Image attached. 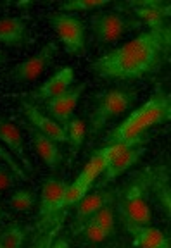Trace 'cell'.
I'll return each instance as SVG.
<instances>
[{"label": "cell", "mask_w": 171, "mask_h": 248, "mask_svg": "<svg viewBox=\"0 0 171 248\" xmlns=\"http://www.w3.org/2000/svg\"><path fill=\"white\" fill-rule=\"evenodd\" d=\"M170 48V30L159 28L137 36L116 50L97 59L90 69L102 78L133 79L152 73Z\"/></svg>", "instance_id": "1"}, {"label": "cell", "mask_w": 171, "mask_h": 248, "mask_svg": "<svg viewBox=\"0 0 171 248\" xmlns=\"http://www.w3.org/2000/svg\"><path fill=\"white\" fill-rule=\"evenodd\" d=\"M171 117V100L164 93H157L145 102L142 107H138L135 112L130 114L120 126L109 133L105 138V147L107 145H116L126 140L138 138V136L145 135L151 126L154 124L164 123Z\"/></svg>", "instance_id": "2"}, {"label": "cell", "mask_w": 171, "mask_h": 248, "mask_svg": "<svg viewBox=\"0 0 171 248\" xmlns=\"http://www.w3.org/2000/svg\"><path fill=\"white\" fill-rule=\"evenodd\" d=\"M137 93L133 90H111L95 98V108H93L90 123L86 126L88 138L93 140L95 135L105 126L109 119L123 114L130 105L135 102Z\"/></svg>", "instance_id": "3"}, {"label": "cell", "mask_w": 171, "mask_h": 248, "mask_svg": "<svg viewBox=\"0 0 171 248\" xmlns=\"http://www.w3.org/2000/svg\"><path fill=\"white\" fill-rule=\"evenodd\" d=\"M149 141L147 135H142L138 138L126 140L116 145H107L109 148V160L107 166L104 169V178H102L99 188L105 186L107 183H111L113 179H116L120 174H123L124 170L132 167L137 160L145 154L144 145Z\"/></svg>", "instance_id": "4"}, {"label": "cell", "mask_w": 171, "mask_h": 248, "mask_svg": "<svg viewBox=\"0 0 171 248\" xmlns=\"http://www.w3.org/2000/svg\"><path fill=\"white\" fill-rule=\"evenodd\" d=\"M145 193H147L145 183L137 181L121 197L120 217L128 231L135 228H144V226H149V222H151L152 216L147 200H145Z\"/></svg>", "instance_id": "5"}, {"label": "cell", "mask_w": 171, "mask_h": 248, "mask_svg": "<svg viewBox=\"0 0 171 248\" xmlns=\"http://www.w3.org/2000/svg\"><path fill=\"white\" fill-rule=\"evenodd\" d=\"M137 21L126 19L118 12H97L92 16V31L101 45H111L123 36L124 31L138 26Z\"/></svg>", "instance_id": "6"}, {"label": "cell", "mask_w": 171, "mask_h": 248, "mask_svg": "<svg viewBox=\"0 0 171 248\" xmlns=\"http://www.w3.org/2000/svg\"><path fill=\"white\" fill-rule=\"evenodd\" d=\"M49 21L57 31L59 40L64 43L68 54H80L85 48V28L83 23L68 14H51Z\"/></svg>", "instance_id": "7"}, {"label": "cell", "mask_w": 171, "mask_h": 248, "mask_svg": "<svg viewBox=\"0 0 171 248\" xmlns=\"http://www.w3.org/2000/svg\"><path fill=\"white\" fill-rule=\"evenodd\" d=\"M55 54H57V43L49 42L42 50L36 55H33L28 61L21 62L16 67H12L9 71L7 78L9 79H14V81H33L36 78H40L47 71V67L51 66V62L54 61Z\"/></svg>", "instance_id": "8"}, {"label": "cell", "mask_w": 171, "mask_h": 248, "mask_svg": "<svg viewBox=\"0 0 171 248\" xmlns=\"http://www.w3.org/2000/svg\"><path fill=\"white\" fill-rule=\"evenodd\" d=\"M85 86H86V83L71 86V88H68L62 95L45 102V108L49 110V114L54 117L55 123H57L59 126L66 128V124L69 123V119H71V116H73L74 108H76L78 100H80V97H82Z\"/></svg>", "instance_id": "9"}, {"label": "cell", "mask_w": 171, "mask_h": 248, "mask_svg": "<svg viewBox=\"0 0 171 248\" xmlns=\"http://www.w3.org/2000/svg\"><path fill=\"white\" fill-rule=\"evenodd\" d=\"M74 79V71L73 67H62L59 69L51 79H47L42 86H38L36 90H33L31 93H23L19 97L24 98H33V100H51V98H55L59 95L66 92L68 88H71V83Z\"/></svg>", "instance_id": "10"}, {"label": "cell", "mask_w": 171, "mask_h": 248, "mask_svg": "<svg viewBox=\"0 0 171 248\" xmlns=\"http://www.w3.org/2000/svg\"><path fill=\"white\" fill-rule=\"evenodd\" d=\"M21 107H23L24 116L30 119L31 126L35 129H38L42 135H45L47 138H51L52 141H57V143H68V135L64 131L62 126H59L54 119L47 117L45 114H42L36 107L30 104V102L23 100L21 102Z\"/></svg>", "instance_id": "11"}, {"label": "cell", "mask_w": 171, "mask_h": 248, "mask_svg": "<svg viewBox=\"0 0 171 248\" xmlns=\"http://www.w3.org/2000/svg\"><path fill=\"white\" fill-rule=\"evenodd\" d=\"M113 200V193L111 191H93V193H86L82 200L78 202L76 207V219H74V234L82 231V228L90 221V217L102 209L104 205H109V202Z\"/></svg>", "instance_id": "12"}, {"label": "cell", "mask_w": 171, "mask_h": 248, "mask_svg": "<svg viewBox=\"0 0 171 248\" xmlns=\"http://www.w3.org/2000/svg\"><path fill=\"white\" fill-rule=\"evenodd\" d=\"M0 140L9 147V150L23 162L28 172H33V164H31L30 157L26 155V148H24V140L21 135L19 128L11 121L0 117Z\"/></svg>", "instance_id": "13"}, {"label": "cell", "mask_w": 171, "mask_h": 248, "mask_svg": "<svg viewBox=\"0 0 171 248\" xmlns=\"http://www.w3.org/2000/svg\"><path fill=\"white\" fill-rule=\"evenodd\" d=\"M68 185L59 181V179L49 178L43 183L42 188V207H40V217L47 219V217L54 216L57 210L64 209L62 207V197L66 191Z\"/></svg>", "instance_id": "14"}, {"label": "cell", "mask_w": 171, "mask_h": 248, "mask_svg": "<svg viewBox=\"0 0 171 248\" xmlns=\"http://www.w3.org/2000/svg\"><path fill=\"white\" fill-rule=\"evenodd\" d=\"M130 7L135 9V14L149 24L151 30H159L164 28V21H166L168 14H170V4H163V2H130Z\"/></svg>", "instance_id": "15"}, {"label": "cell", "mask_w": 171, "mask_h": 248, "mask_svg": "<svg viewBox=\"0 0 171 248\" xmlns=\"http://www.w3.org/2000/svg\"><path fill=\"white\" fill-rule=\"evenodd\" d=\"M26 128L31 136V141L35 145L36 152H38V155L42 157V160L47 164V167H49L52 172L57 170L62 155H61V150L57 148V145H55V141H52L51 138H47L45 135H42V133L33 128V126H26Z\"/></svg>", "instance_id": "16"}, {"label": "cell", "mask_w": 171, "mask_h": 248, "mask_svg": "<svg viewBox=\"0 0 171 248\" xmlns=\"http://www.w3.org/2000/svg\"><path fill=\"white\" fill-rule=\"evenodd\" d=\"M0 42L19 46L28 42V28L23 17H2L0 19Z\"/></svg>", "instance_id": "17"}, {"label": "cell", "mask_w": 171, "mask_h": 248, "mask_svg": "<svg viewBox=\"0 0 171 248\" xmlns=\"http://www.w3.org/2000/svg\"><path fill=\"white\" fill-rule=\"evenodd\" d=\"M133 234V245L138 248H170V238L163 231L151 226L130 229Z\"/></svg>", "instance_id": "18"}, {"label": "cell", "mask_w": 171, "mask_h": 248, "mask_svg": "<svg viewBox=\"0 0 171 248\" xmlns=\"http://www.w3.org/2000/svg\"><path fill=\"white\" fill-rule=\"evenodd\" d=\"M107 160H109V148L104 147V148H101L97 154L92 155V159L86 162L85 169L80 172V176L76 178V181L90 188L92 183L95 181V178H99V176L104 172L105 166H107Z\"/></svg>", "instance_id": "19"}, {"label": "cell", "mask_w": 171, "mask_h": 248, "mask_svg": "<svg viewBox=\"0 0 171 248\" xmlns=\"http://www.w3.org/2000/svg\"><path fill=\"white\" fill-rule=\"evenodd\" d=\"M64 131H66V135H68V145L71 147L69 162H73L78 150H80V147H82L83 140H85L86 124L83 123V119H80V117H73V119H69V123L66 124Z\"/></svg>", "instance_id": "20"}, {"label": "cell", "mask_w": 171, "mask_h": 248, "mask_svg": "<svg viewBox=\"0 0 171 248\" xmlns=\"http://www.w3.org/2000/svg\"><path fill=\"white\" fill-rule=\"evenodd\" d=\"M92 224L99 226L101 229H104L109 236L114 232V228H116V219H114V209L111 205H104L102 209H99L97 212L90 217Z\"/></svg>", "instance_id": "21"}, {"label": "cell", "mask_w": 171, "mask_h": 248, "mask_svg": "<svg viewBox=\"0 0 171 248\" xmlns=\"http://www.w3.org/2000/svg\"><path fill=\"white\" fill-rule=\"evenodd\" d=\"M24 240V231L21 226L12 224L0 232V248H21Z\"/></svg>", "instance_id": "22"}, {"label": "cell", "mask_w": 171, "mask_h": 248, "mask_svg": "<svg viewBox=\"0 0 171 248\" xmlns=\"http://www.w3.org/2000/svg\"><path fill=\"white\" fill-rule=\"evenodd\" d=\"M35 200L36 198H35V193H33V191L19 190V191H16V193L11 197L9 205H11L14 210H17V212H28V210L33 209Z\"/></svg>", "instance_id": "23"}, {"label": "cell", "mask_w": 171, "mask_h": 248, "mask_svg": "<svg viewBox=\"0 0 171 248\" xmlns=\"http://www.w3.org/2000/svg\"><path fill=\"white\" fill-rule=\"evenodd\" d=\"M88 190H90L88 186L82 185V183H78V181L71 183V185L66 188V191H64V197H62V207L78 203V202L88 193Z\"/></svg>", "instance_id": "24"}, {"label": "cell", "mask_w": 171, "mask_h": 248, "mask_svg": "<svg viewBox=\"0 0 171 248\" xmlns=\"http://www.w3.org/2000/svg\"><path fill=\"white\" fill-rule=\"evenodd\" d=\"M109 4V0H71L59 5L61 11H92V9L104 7Z\"/></svg>", "instance_id": "25"}, {"label": "cell", "mask_w": 171, "mask_h": 248, "mask_svg": "<svg viewBox=\"0 0 171 248\" xmlns=\"http://www.w3.org/2000/svg\"><path fill=\"white\" fill-rule=\"evenodd\" d=\"M80 232L83 234L85 241H88V243H93V245L102 243V241H105L109 238V234L104 231V229H101L99 226L92 224V222H86V224L83 226L82 231H80Z\"/></svg>", "instance_id": "26"}, {"label": "cell", "mask_w": 171, "mask_h": 248, "mask_svg": "<svg viewBox=\"0 0 171 248\" xmlns=\"http://www.w3.org/2000/svg\"><path fill=\"white\" fill-rule=\"evenodd\" d=\"M155 191H157V197L161 200V205L166 210V214H171V197H170V185H168V179H164L163 176L155 179Z\"/></svg>", "instance_id": "27"}, {"label": "cell", "mask_w": 171, "mask_h": 248, "mask_svg": "<svg viewBox=\"0 0 171 248\" xmlns=\"http://www.w3.org/2000/svg\"><path fill=\"white\" fill-rule=\"evenodd\" d=\"M0 159L7 164L9 169H11L12 172H14V174L17 176L19 179H28V174L24 172L23 169H21V166L17 164V160H16L14 157H12V154H9V150H5L2 145H0Z\"/></svg>", "instance_id": "28"}, {"label": "cell", "mask_w": 171, "mask_h": 248, "mask_svg": "<svg viewBox=\"0 0 171 248\" xmlns=\"http://www.w3.org/2000/svg\"><path fill=\"white\" fill-rule=\"evenodd\" d=\"M16 178L17 176L12 172L11 169H5V167L0 166V193L2 191H7L9 188L16 185Z\"/></svg>", "instance_id": "29"}, {"label": "cell", "mask_w": 171, "mask_h": 248, "mask_svg": "<svg viewBox=\"0 0 171 248\" xmlns=\"http://www.w3.org/2000/svg\"><path fill=\"white\" fill-rule=\"evenodd\" d=\"M51 248H68V241L66 240H57Z\"/></svg>", "instance_id": "30"}, {"label": "cell", "mask_w": 171, "mask_h": 248, "mask_svg": "<svg viewBox=\"0 0 171 248\" xmlns=\"http://www.w3.org/2000/svg\"><path fill=\"white\" fill-rule=\"evenodd\" d=\"M7 61V55L4 54V52H0V64H2V62H5Z\"/></svg>", "instance_id": "31"}, {"label": "cell", "mask_w": 171, "mask_h": 248, "mask_svg": "<svg viewBox=\"0 0 171 248\" xmlns=\"http://www.w3.org/2000/svg\"><path fill=\"white\" fill-rule=\"evenodd\" d=\"M4 217H5V214L2 212V209H0V219H4Z\"/></svg>", "instance_id": "32"}]
</instances>
